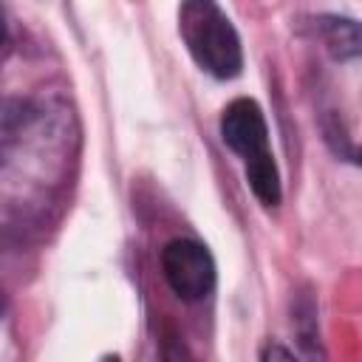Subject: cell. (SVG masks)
I'll return each mask as SVG.
<instances>
[{"instance_id": "1", "label": "cell", "mask_w": 362, "mask_h": 362, "mask_svg": "<svg viewBox=\"0 0 362 362\" xmlns=\"http://www.w3.org/2000/svg\"><path fill=\"white\" fill-rule=\"evenodd\" d=\"M178 34L192 59L215 79H232L240 74V37L215 0H184L178 8Z\"/></svg>"}, {"instance_id": "2", "label": "cell", "mask_w": 362, "mask_h": 362, "mask_svg": "<svg viewBox=\"0 0 362 362\" xmlns=\"http://www.w3.org/2000/svg\"><path fill=\"white\" fill-rule=\"evenodd\" d=\"M167 286L187 303L204 300L215 288V260L209 249L189 238H175L161 252Z\"/></svg>"}, {"instance_id": "3", "label": "cell", "mask_w": 362, "mask_h": 362, "mask_svg": "<svg viewBox=\"0 0 362 362\" xmlns=\"http://www.w3.org/2000/svg\"><path fill=\"white\" fill-rule=\"evenodd\" d=\"M221 136L232 153L243 161L269 153V127L263 110L255 99H235L223 107L221 116Z\"/></svg>"}, {"instance_id": "4", "label": "cell", "mask_w": 362, "mask_h": 362, "mask_svg": "<svg viewBox=\"0 0 362 362\" xmlns=\"http://www.w3.org/2000/svg\"><path fill=\"white\" fill-rule=\"evenodd\" d=\"M246 178H249V187H252L255 198L263 206L280 204V173H277V164H274L272 153L249 158L246 161Z\"/></svg>"}, {"instance_id": "5", "label": "cell", "mask_w": 362, "mask_h": 362, "mask_svg": "<svg viewBox=\"0 0 362 362\" xmlns=\"http://www.w3.org/2000/svg\"><path fill=\"white\" fill-rule=\"evenodd\" d=\"M34 110L20 99H0V161L17 147L25 127L31 124Z\"/></svg>"}, {"instance_id": "6", "label": "cell", "mask_w": 362, "mask_h": 362, "mask_svg": "<svg viewBox=\"0 0 362 362\" xmlns=\"http://www.w3.org/2000/svg\"><path fill=\"white\" fill-rule=\"evenodd\" d=\"M328 31H331L328 42L339 57H354L359 51V34H356V23L354 20H334L328 25Z\"/></svg>"}, {"instance_id": "7", "label": "cell", "mask_w": 362, "mask_h": 362, "mask_svg": "<svg viewBox=\"0 0 362 362\" xmlns=\"http://www.w3.org/2000/svg\"><path fill=\"white\" fill-rule=\"evenodd\" d=\"M3 308H6V297H3V291H0V317H3Z\"/></svg>"}, {"instance_id": "8", "label": "cell", "mask_w": 362, "mask_h": 362, "mask_svg": "<svg viewBox=\"0 0 362 362\" xmlns=\"http://www.w3.org/2000/svg\"><path fill=\"white\" fill-rule=\"evenodd\" d=\"M3 31H6V28H3V11H0V42H3Z\"/></svg>"}]
</instances>
